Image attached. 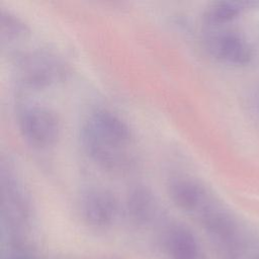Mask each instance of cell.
<instances>
[{
    "label": "cell",
    "instance_id": "obj_1",
    "mask_svg": "<svg viewBox=\"0 0 259 259\" xmlns=\"http://www.w3.org/2000/svg\"><path fill=\"white\" fill-rule=\"evenodd\" d=\"M80 139L87 156L104 170L121 173L135 163L131 151L134 136L108 122L87 117L82 124Z\"/></svg>",
    "mask_w": 259,
    "mask_h": 259
},
{
    "label": "cell",
    "instance_id": "obj_2",
    "mask_svg": "<svg viewBox=\"0 0 259 259\" xmlns=\"http://www.w3.org/2000/svg\"><path fill=\"white\" fill-rule=\"evenodd\" d=\"M207 234L219 249L222 259H254L246 238L234 219L212 199L197 214Z\"/></svg>",
    "mask_w": 259,
    "mask_h": 259
},
{
    "label": "cell",
    "instance_id": "obj_3",
    "mask_svg": "<svg viewBox=\"0 0 259 259\" xmlns=\"http://www.w3.org/2000/svg\"><path fill=\"white\" fill-rule=\"evenodd\" d=\"M1 214L3 224L12 238L27 226L30 214L28 194L11 165L1 167Z\"/></svg>",
    "mask_w": 259,
    "mask_h": 259
},
{
    "label": "cell",
    "instance_id": "obj_4",
    "mask_svg": "<svg viewBox=\"0 0 259 259\" xmlns=\"http://www.w3.org/2000/svg\"><path fill=\"white\" fill-rule=\"evenodd\" d=\"M16 118L21 136L35 148H49L60 137V119L47 105L37 102L25 103L18 108Z\"/></svg>",
    "mask_w": 259,
    "mask_h": 259
},
{
    "label": "cell",
    "instance_id": "obj_5",
    "mask_svg": "<svg viewBox=\"0 0 259 259\" xmlns=\"http://www.w3.org/2000/svg\"><path fill=\"white\" fill-rule=\"evenodd\" d=\"M66 74L64 63L47 51H32L23 55L16 66L20 84L29 89H42L60 81Z\"/></svg>",
    "mask_w": 259,
    "mask_h": 259
},
{
    "label": "cell",
    "instance_id": "obj_6",
    "mask_svg": "<svg viewBox=\"0 0 259 259\" xmlns=\"http://www.w3.org/2000/svg\"><path fill=\"white\" fill-rule=\"evenodd\" d=\"M80 210L83 220L89 226L103 229L114 222L118 212V202L109 189L90 187L81 195Z\"/></svg>",
    "mask_w": 259,
    "mask_h": 259
},
{
    "label": "cell",
    "instance_id": "obj_7",
    "mask_svg": "<svg viewBox=\"0 0 259 259\" xmlns=\"http://www.w3.org/2000/svg\"><path fill=\"white\" fill-rule=\"evenodd\" d=\"M168 193L179 208L196 215L211 199L204 186L188 176H177L171 179L168 184Z\"/></svg>",
    "mask_w": 259,
    "mask_h": 259
},
{
    "label": "cell",
    "instance_id": "obj_8",
    "mask_svg": "<svg viewBox=\"0 0 259 259\" xmlns=\"http://www.w3.org/2000/svg\"><path fill=\"white\" fill-rule=\"evenodd\" d=\"M206 48L218 60L231 65H244L251 58L248 44L233 31H221L206 38Z\"/></svg>",
    "mask_w": 259,
    "mask_h": 259
},
{
    "label": "cell",
    "instance_id": "obj_9",
    "mask_svg": "<svg viewBox=\"0 0 259 259\" xmlns=\"http://www.w3.org/2000/svg\"><path fill=\"white\" fill-rule=\"evenodd\" d=\"M163 242L169 259H203L198 240L181 224H170L165 229Z\"/></svg>",
    "mask_w": 259,
    "mask_h": 259
},
{
    "label": "cell",
    "instance_id": "obj_10",
    "mask_svg": "<svg viewBox=\"0 0 259 259\" xmlns=\"http://www.w3.org/2000/svg\"><path fill=\"white\" fill-rule=\"evenodd\" d=\"M125 208L134 224L147 226L155 220L158 213V201L148 186L136 184L130 188L126 194Z\"/></svg>",
    "mask_w": 259,
    "mask_h": 259
},
{
    "label": "cell",
    "instance_id": "obj_11",
    "mask_svg": "<svg viewBox=\"0 0 259 259\" xmlns=\"http://www.w3.org/2000/svg\"><path fill=\"white\" fill-rule=\"evenodd\" d=\"M248 5L242 1H223L211 4L204 11V19L207 23L221 24L240 15Z\"/></svg>",
    "mask_w": 259,
    "mask_h": 259
},
{
    "label": "cell",
    "instance_id": "obj_12",
    "mask_svg": "<svg viewBox=\"0 0 259 259\" xmlns=\"http://www.w3.org/2000/svg\"><path fill=\"white\" fill-rule=\"evenodd\" d=\"M28 33L27 24L9 10L0 11V34L3 41H14Z\"/></svg>",
    "mask_w": 259,
    "mask_h": 259
},
{
    "label": "cell",
    "instance_id": "obj_13",
    "mask_svg": "<svg viewBox=\"0 0 259 259\" xmlns=\"http://www.w3.org/2000/svg\"><path fill=\"white\" fill-rule=\"evenodd\" d=\"M4 259H32L29 255H27L23 250L15 249L12 252H10Z\"/></svg>",
    "mask_w": 259,
    "mask_h": 259
}]
</instances>
